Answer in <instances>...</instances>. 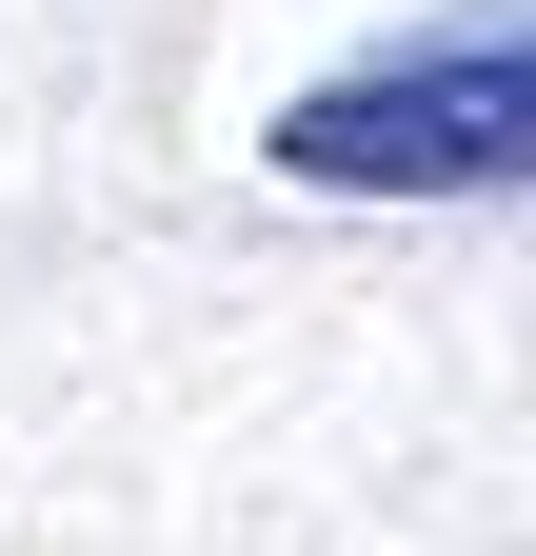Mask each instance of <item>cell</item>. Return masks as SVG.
<instances>
[{"label": "cell", "instance_id": "1", "mask_svg": "<svg viewBox=\"0 0 536 556\" xmlns=\"http://www.w3.org/2000/svg\"><path fill=\"white\" fill-rule=\"evenodd\" d=\"M258 160L318 199H536V0H477V21H418L298 80L258 119Z\"/></svg>", "mask_w": 536, "mask_h": 556}]
</instances>
